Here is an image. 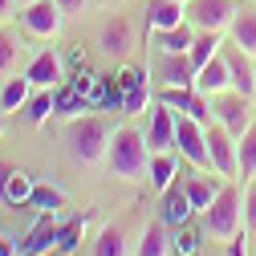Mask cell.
I'll use <instances>...</instances> for the list:
<instances>
[{
    "label": "cell",
    "instance_id": "20",
    "mask_svg": "<svg viewBox=\"0 0 256 256\" xmlns=\"http://www.w3.org/2000/svg\"><path fill=\"white\" fill-rule=\"evenodd\" d=\"M171 252H175V244L167 236V224L163 220L150 224V228L142 232V240H138V256H171Z\"/></svg>",
    "mask_w": 256,
    "mask_h": 256
},
{
    "label": "cell",
    "instance_id": "26",
    "mask_svg": "<svg viewBox=\"0 0 256 256\" xmlns=\"http://www.w3.org/2000/svg\"><path fill=\"white\" fill-rule=\"evenodd\" d=\"M94 256H130V240L122 228H102V236L94 240Z\"/></svg>",
    "mask_w": 256,
    "mask_h": 256
},
{
    "label": "cell",
    "instance_id": "4",
    "mask_svg": "<svg viewBox=\"0 0 256 256\" xmlns=\"http://www.w3.org/2000/svg\"><path fill=\"white\" fill-rule=\"evenodd\" d=\"M175 146H179V154L187 158L196 171H216L212 167V150H208V126L204 122H196V118H187V114H179V126H175Z\"/></svg>",
    "mask_w": 256,
    "mask_h": 256
},
{
    "label": "cell",
    "instance_id": "2",
    "mask_svg": "<svg viewBox=\"0 0 256 256\" xmlns=\"http://www.w3.org/2000/svg\"><path fill=\"white\" fill-rule=\"evenodd\" d=\"M70 154L78 158V163H102V158L110 154V118H98V114H90V118H74L70 122Z\"/></svg>",
    "mask_w": 256,
    "mask_h": 256
},
{
    "label": "cell",
    "instance_id": "32",
    "mask_svg": "<svg viewBox=\"0 0 256 256\" xmlns=\"http://www.w3.org/2000/svg\"><path fill=\"white\" fill-rule=\"evenodd\" d=\"M175 252H179V256H196V252H200V232L183 224L179 236H175Z\"/></svg>",
    "mask_w": 256,
    "mask_h": 256
},
{
    "label": "cell",
    "instance_id": "29",
    "mask_svg": "<svg viewBox=\"0 0 256 256\" xmlns=\"http://www.w3.org/2000/svg\"><path fill=\"white\" fill-rule=\"evenodd\" d=\"M240 175L256 179V122L240 134Z\"/></svg>",
    "mask_w": 256,
    "mask_h": 256
},
{
    "label": "cell",
    "instance_id": "11",
    "mask_svg": "<svg viewBox=\"0 0 256 256\" xmlns=\"http://www.w3.org/2000/svg\"><path fill=\"white\" fill-rule=\"evenodd\" d=\"M196 90L208 94V98H220V94L232 90V70H228V57H224V49L208 61V66L196 70Z\"/></svg>",
    "mask_w": 256,
    "mask_h": 256
},
{
    "label": "cell",
    "instance_id": "25",
    "mask_svg": "<svg viewBox=\"0 0 256 256\" xmlns=\"http://www.w3.org/2000/svg\"><path fill=\"white\" fill-rule=\"evenodd\" d=\"M191 41H196V33H191L187 24H179V28H154V45L163 53H187Z\"/></svg>",
    "mask_w": 256,
    "mask_h": 256
},
{
    "label": "cell",
    "instance_id": "1",
    "mask_svg": "<svg viewBox=\"0 0 256 256\" xmlns=\"http://www.w3.org/2000/svg\"><path fill=\"white\" fill-rule=\"evenodd\" d=\"M106 163L118 179H146L150 175V146L146 134L134 130V126H118L114 138H110V154Z\"/></svg>",
    "mask_w": 256,
    "mask_h": 256
},
{
    "label": "cell",
    "instance_id": "37",
    "mask_svg": "<svg viewBox=\"0 0 256 256\" xmlns=\"http://www.w3.org/2000/svg\"><path fill=\"white\" fill-rule=\"evenodd\" d=\"M0 256H16V244H12V236H4V232H0Z\"/></svg>",
    "mask_w": 256,
    "mask_h": 256
},
{
    "label": "cell",
    "instance_id": "22",
    "mask_svg": "<svg viewBox=\"0 0 256 256\" xmlns=\"http://www.w3.org/2000/svg\"><path fill=\"white\" fill-rule=\"evenodd\" d=\"M220 49H224V33H200V28H196V41H191L187 57H191V66L200 70V66H208Z\"/></svg>",
    "mask_w": 256,
    "mask_h": 256
},
{
    "label": "cell",
    "instance_id": "41",
    "mask_svg": "<svg viewBox=\"0 0 256 256\" xmlns=\"http://www.w3.org/2000/svg\"><path fill=\"white\" fill-rule=\"evenodd\" d=\"M20 4H33V0H20Z\"/></svg>",
    "mask_w": 256,
    "mask_h": 256
},
{
    "label": "cell",
    "instance_id": "10",
    "mask_svg": "<svg viewBox=\"0 0 256 256\" xmlns=\"http://www.w3.org/2000/svg\"><path fill=\"white\" fill-rule=\"evenodd\" d=\"M98 45H102L106 57L126 61V57H130V49H134V28H130V20H126V16L106 20V24H102V33H98Z\"/></svg>",
    "mask_w": 256,
    "mask_h": 256
},
{
    "label": "cell",
    "instance_id": "17",
    "mask_svg": "<svg viewBox=\"0 0 256 256\" xmlns=\"http://www.w3.org/2000/svg\"><path fill=\"white\" fill-rule=\"evenodd\" d=\"M187 24V4L179 0H150V28H179Z\"/></svg>",
    "mask_w": 256,
    "mask_h": 256
},
{
    "label": "cell",
    "instance_id": "38",
    "mask_svg": "<svg viewBox=\"0 0 256 256\" xmlns=\"http://www.w3.org/2000/svg\"><path fill=\"white\" fill-rule=\"evenodd\" d=\"M12 171H16V167H8V163H0V196H4V187H8V179H12Z\"/></svg>",
    "mask_w": 256,
    "mask_h": 256
},
{
    "label": "cell",
    "instance_id": "33",
    "mask_svg": "<svg viewBox=\"0 0 256 256\" xmlns=\"http://www.w3.org/2000/svg\"><path fill=\"white\" fill-rule=\"evenodd\" d=\"M28 204H37V212H41V216H49V212H57L61 196H57V191H49V187H37V191H33V200H28Z\"/></svg>",
    "mask_w": 256,
    "mask_h": 256
},
{
    "label": "cell",
    "instance_id": "28",
    "mask_svg": "<svg viewBox=\"0 0 256 256\" xmlns=\"http://www.w3.org/2000/svg\"><path fill=\"white\" fill-rule=\"evenodd\" d=\"M20 53H24V45H20L12 33H4V28H0V78L16 74V61H20Z\"/></svg>",
    "mask_w": 256,
    "mask_h": 256
},
{
    "label": "cell",
    "instance_id": "14",
    "mask_svg": "<svg viewBox=\"0 0 256 256\" xmlns=\"http://www.w3.org/2000/svg\"><path fill=\"white\" fill-rule=\"evenodd\" d=\"M224 57H228V70H232V90L244 94V98H256V70H252V57L232 45V49H224Z\"/></svg>",
    "mask_w": 256,
    "mask_h": 256
},
{
    "label": "cell",
    "instance_id": "40",
    "mask_svg": "<svg viewBox=\"0 0 256 256\" xmlns=\"http://www.w3.org/2000/svg\"><path fill=\"white\" fill-rule=\"evenodd\" d=\"M0 134H4V118H0Z\"/></svg>",
    "mask_w": 256,
    "mask_h": 256
},
{
    "label": "cell",
    "instance_id": "16",
    "mask_svg": "<svg viewBox=\"0 0 256 256\" xmlns=\"http://www.w3.org/2000/svg\"><path fill=\"white\" fill-rule=\"evenodd\" d=\"M158 82L163 86H196V66L187 53H163L158 57Z\"/></svg>",
    "mask_w": 256,
    "mask_h": 256
},
{
    "label": "cell",
    "instance_id": "35",
    "mask_svg": "<svg viewBox=\"0 0 256 256\" xmlns=\"http://www.w3.org/2000/svg\"><path fill=\"white\" fill-rule=\"evenodd\" d=\"M228 252H232V256H248V224H244V228L228 240Z\"/></svg>",
    "mask_w": 256,
    "mask_h": 256
},
{
    "label": "cell",
    "instance_id": "6",
    "mask_svg": "<svg viewBox=\"0 0 256 256\" xmlns=\"http://www.w3.org/2000/svg\"><path fill=\"white\" fill-rule=\"evenodd\" d=\"M187 20L200 33H228L236 20V0H187Z\"/></svg>",
    "mask_w": 256,
    "mask_h": 256
},
{
    "label": "cell",
    "instance_id": "13",
    "mask_svg": "<svg viewBox=\"0 0 256 256\" xmlns=\"http://www.w3.org/2000/svg\"><path fill=\"white\" fill-rule=\"evenodd\" d=\"M191 196H187V187L183 183H171L167 191H163V212H158V220L167 224V228H183V224L191 220Z\"/></svg>",
    "mask_w": 256,
    "mask_h": 256
},
{
    "label": "cell",
    "instance_id": "23",
    "mask_svg": "<svg viewBox=\"0 0 256 256\" xmlns=\"http://www.w3.org/2000/svg\"><path fill=\"white\" fill-rule=\"evenodd\" d=\"M175 171H179V163H175L171 150L150 154V187H154V191H167V187L175 183Z\"/></svg>",
    "mask_w": 256,
    "mask_h": 256
},
{
    "label": "cell",
    "instance_id": "5",
    "mask_svg": "<svg viewBox=\"0 0 256 256\" xmlns=\"http://www.w3.org/2000/svg\"><path fill=\"white\" fill-rule=\"evenodd\" d=\"M208 150H212L216 175L240 179V138H236L224 122H208Z\"/></svg>",
    "mask_w": 256,
    "mask_h": 256
},
{
    "label": "cell",
    "instance_id": "3",
    "mask_svg": "<svg viewBox=\"0 0 256 256\" xmlns=\"http://www.w3.org/2000/svg\"><path fill=\"white\" fill-rule=\"evenodd\" d=\"M204 228H208L212 240H224V244L244 228V200H240V191L232 183H224L220 196L212 200V208L204 212Z\"/></svg>",
    "mask_w": 256,
    "mask_h": 256
},
{
    "label": "cell",
    "instance_id": "30",
    "mask_svg": "<svg viewBox=\"0 0 256 256\" xmlns=\"http://www.w3.org/2000/svg\"><path fill=\"white\" fill-rule=\"evenodd\" d=\"M86 224H90V216H74L66 228H57V248L61 252H74L82 244V236H86Z\"/></svg>",
    "mask_w": 256,
    "mask_h": 256
},
{
    "label": "cell",
    "instance_id": "31",
    "mask_svg": "<svg viewBox=\"0 0 256 256\" xmlns=\"http://www.w3.org/2000/svg\"><path fill=\"white\" fill-rule=\"evenodd\" d=\"M33 191H37V187H33V179H28V175H20V171H12L8 187H4V200L20 208V204H28V200H33Z\"/></svg>",
    "mask_w": 256,
    "mask_h": 256
},
{
    "label": "cell",
    "instance_id": "7",
    "mask_svg": "<svg viewBox=\"0 0 256 256\" xmlns=\"http://www.w3.org/2000/svg\"><path fill=\"white\" fill-rule=\"evenodd\" d=\"M20 20H24V28H28L33 37L53 41V37L61 33V20H66V12H61L57 0H33V4H24Z\"/></svg>",
    "mask_w": 256,
    "mask_h": 256
},
{
    "label": "cell",
    "instance_id": "18",
    "mask_svg": "<svg viewBox=\"0 0 256 256\" xmlns=\"http://www.w3.org/2000/svg\"><path fill=\"white\" fill-rule=\"evenodd\" d=\"M33 82H28V78H8L4 82V90H0V110H4V114H12V110H24L28 106V98H33Z\"/></svg>",
    "mask_w": 256,
    "mask_h": 256
},
{
    "label": "cell",
    "instance_id": "27",
    "mask_svg": "<svg viewBox=\"0 0 256 256\" xmlns=\"http://www.w3.org/2000/svg\"><path fill=\"white\" fill-rule=\"evenodd\" d=\"M53 114H57V94H53V90H41V94H33V98H28V106H24V118L33 122V126L49 122Z\"/></svg>",
    "mask_w": 256,
    "mask_h": 256
},
{
    "label": "cell",
    "instance_id": "21",
    "mask_svg": "<svg viewBox=\"0 0 256 256\" xmlns=\"http://www.w3.org/2000/svg\"><path fill=\"white\" fill-rule=\"evenodd\" d=\"M183 187H187L191 208H196V212H208V208H212V200L220 196V183H216V179H208V175H191V179H183Z\"/></svg>",
    "mask_w": 256,
    "mask_h": 256
},
{
    "label": "cell",
    "instance_id": "34",
    "mask_svg": "<svg viewBox=\"0 0 256 256\" xmlns=\"http://www.w3.org/2000/svg\"><path fill=\"white\" fill-rule=\"evenodd\" d=\"M244 224H248V232L256 236V179L248 183V196H244Z\"/></svg>",
    "mask_w": 256,
    "mask_h": 256
},
{
    "label": "cell",
    "instance_id": "8",
    "mask_svg": "<svg viewBox=\"0 0 256 256\" xmlns=\"http://www.w3.org/2000/svg\"><path fill=\"white\" fill-rule=\"evenodd\" d=\"M216 118H220V122L240 138L248 126L256 122V118H252V98H244V94H236V90L220 94V102H216Z\"/></svg>",
    "mask_w": 256,
    "mask_h": 256
},
{
    "label": "cell",
    "instance_id": "12",
    "mask_svg": "<svg viewBox=\"0 0 256 256\" xmlns=\"http://www.w3.org/2000/svg\"><path fill=\"white\" fill-rule=\"evenodd\" d=\"M118 86L126 90L122 110H126V114H142L146 102H150V78H146L142 70H134V66H126V70L118 74Z\"/></svg>",
    "mask_w": 256,
    "mask_h": 256
},
{
    "label": "cell",
    "instance_id": "9",
    "mask_svg": "<svg viewBox=\"0 0 256 256\" xmlns=\"http://www.w3.org/2000/svg\"><path fill=\"white\" fill-rule=\"evenodd\" d=\"M175 126H179L175 110H171L167 102H158V106L150 110V126H146V146H150V154L175 150Z\"/></svg>",
    "mask_w": 256,
    "mask_h": 256
},
{
    "label": "cell",
    "instance_id": "42",
    "mask_svg": "<svg viewBox=\"0 0 256 256\" xmlns=\"http://www.w3.org/2000/svg\"><path fill=\"white\" fill-rule=\"evenodd\" d=\"M179 4H187V0H179Z\"/></svg>",
    "mask_w": 256,
    "mask_h": 256
},
{
    "label": "cell",
    "instance_id": "19",
    "mask_svg": "<svg viewBox=\"0 0 256 256\" xmlns=\"http://www.w3.org/2000/svg\"><path fill=\"white\" fill-rule=\"evenodd\" d=\"M49 248H57V224H53V212L41 216V224L33 228L28 244L20 248V256H41V252H49Z\"/></svg>",
    "mask_w": 256,
    "mask_h": 256
},
{
    "label": "cell",
    "instance_id": "15",
    "mask_svg": "<svg viewBox=\"0 0 256 256\" xmlns=\"http://www.w3.org/2000/svg\"><path fill=\"white\" fill-rule=\"evenodd\" d=\"M24 78L33 82L37 90H53V86L61 82V57H57V49H45V53H37L33 61H28Z\"/></svg>",
    "mask_w": 256,
    "mask_h": 256
},
{
    "label": "cell",
    "instance_id": "24",
    "mask_svg": "<svg viewBox=\"0 0 256 256\" xmlns=\"http://www.w3.org/2000/svg\"><path fill=\"white\" fill-rule=\"evenodd\" d=\"M232 41H236L248 57H256V8L236 12V20H232Z\"/></svg>",
    "mask_w": 256,
    "mask_h": 256
},
{
    "label": "cell",
    "instance_id": "36",
    "mask_svg": "<svg viewBox=\"0 0 256 256\" xmlns=\"http://www.w3.org/2000/svg\"><path fill=\"white\" fill-rule=\"evenodd\" d=\"M57 4H61V12H66V16H78V12L90 8V0H57Z\"/></svg>",
    "mask_w": 256,
    "mask_h": 256
},
{
    "label": "cell",
    "instance_id": "39",
    "mask_svg": "<svg viewBox=\"0 0 256 256\" xmlns=\"http://www.w3.org/2000/svg\"><path fill=\"white\" fill-rule=\"evenodd\" d=\"M12 8H16V0H0V20H8Z\"/></svg>",
    "mask_w": 256,
    "mask_h": 256
}]
</instances>
